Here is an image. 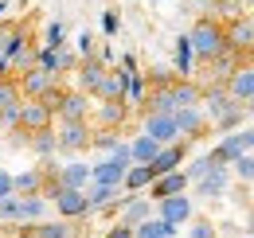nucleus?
Wrapping results in <instances>:
<instances>
[{
    "mask_svg": "<svg viewBox=\"0 0 254 238\" xmlns=\"http://www.w3.org/2000/svg\"><path fill=\"white\" fill-rule=\"evenodd\" d=\"M199 106H203V114H207V121L215 125V129H235L239 121L247 118V106L243 102H235L231 94L223 86H203V98H199Z\"/></svg>",
    "mask_w": 254,
    "mask_h": 238,
    "instance_id": "nucleus-1",
    "label": "nucleus"
},
{
    "mask_svg": "<svg viewBox=\"0 0 254 238\" xmlns=\"http://www.w3.org/2000/svg\"><path fill=\"white\" fill-rule=\"evenodd\" d=\"M188 43H191V55L195 62H211L227 47V35H223V20L219 16H199L195 28L188 31Z\"/></svg>",
    "mask_w": 254,
    "mask_h": 238,
    "instance_id": "nucleus-2",
    "label": "nucleus"
},
{
    "mask_svg": "<svg viewBox=\"0 0 254 238\" xmlns=\"http://www.w3.org/2000/svg\"><path fill=\"white\" fill-rule=\"evenodd\" d=\"M90 133H94L90 121H59V125H55L59 152H63V156H82V152H90Z\"/></svg>",
    "mask_w": 254,
    "mask_h": 238,
    "instance_id": "nucleus-3",
    "label": "nucleus"
},
{
    "mask_svg": "<svg viewBox=\"0 0 254 238\" xmlns=\"http://www.w3.org/2000/svg\"><path fill=\"white\" fill-rule=\"evenodd\" d=\"M172 121H176V133H180V141H203L207 137V114H203V106H176L172 110Z\"/></svg>",
    "mask_w": 254,
    "mask_h": 238,
    "instance_id": "nucleus-4",
    "label": "nucleus"
},
{
    "mask_svg": "<svg viewBox=\"0 0 254 238\" xmlns=\"http://www.w3.org/2000/svg\"><path fill=\"white\" fill-rule=\"evenodd\" d=\"M16 82H20V94H24V98H47L51 90L63 86V74L43 70V66H28L24 74H16Z\"/></svg>",
    "mask_w": 254,
    "mask_h": 238,
    "instance_id": "nucleus-5",
    "label": "nucleus"
},
{
    "mask_svg": "<svg viewBox=\"0 0 254 238\" xmlns=\"http://www.w3.org/2000/svg\"><path fill=\"white\" fill-rule=\"evenodd\" d=\"M90 110H94V98L90 94H82V90H66L59 94V102H55V121H90Z\"/></svg>",
    "mask_w": 254,
    "mask_h": 238,
    "instance_id": "nucleus-6",
    "label": "nucleus"
},
{
    "mask_svg": "<svg viewBox=\"0 0 254 238\" xmlns=\"http://www.w3.org/2000/svg\"><path fill=\"white\" fill-rule=\"evenodd\" d=\"M82 191H86V207H90V215H98V211H118L122 203H126V191H122L118 183H98V179H90Z\"/></svg>",
    "mask_w": 254,
    "mask_h": 238,
    "instance_id": "nucleus-7",
    "label": "nucleus"
},
{
    "mask_svg": "<svg viewBox=\"0 0 254 238\" xmlns=\"http://www.w3.org/2000/svg\"><path fill=\"white\" fill-rule=\"evenodd\" d=\"M51 125H55V110L43 98H24L20 102V129L24 133H39V129H51Z\"/></svg>",
    "mask_w": 254,
    "mask_h": 238,
    "instance_id": "nucleus-8",
    "label": "nucleus"
},
{
    "mask_svg": "<svg viewBox=\"0 0 254 238\" xmlns=\"http://www.w3.org/2000/svg\"><path fill=\"white\" fill-rule=\"evenodd\" d=\"M223 35H227V47H235L239 55H251L254 51V16L243 12V16L227 20V24H223Z\"/></svg>",
    "mask_w": 254,
    "mask_h": 238,
    "instance_id": "nucleus-9",
    "label": "nucleus"
},
{
    "mask_svg": "<svg viewBox=\"0 0 254 238\" xmlns=\"http://www.w3.org/2000/svg\"><path fill=\"white\" fill-rule=\"evenodd\" d=\"M51 203H55V215H59V219L82 223V219L90 215V207H86V191H82V187H59Z\"/></svg>",
    "mask_w": 254,
    "mask_h": 238,
    "instance_id": "nucleus-10",
    "label": "nucleus"
},
{
    "mask_svg": "<svg viewBox=\"0 0 254 238\" xmlns=\"http://www.w3.org/2000/svg\"><path fill=\"white\" fill-rule=\"evenodd\" d=\"M231 168L227 164H215V168H207L199 179H191L195 183V195H203V199H223L227 191H231Z\"/></svg>",
    "mask_w": 254,
    "mask_h": 238,
    "instance_id": "nucleus-11",
    "label": "nucleus"
},
{
    "mask_svg": "<svg viewBox=\"0 0 254 238\" xmlns=\"http://www.w3.org/2000/svg\"><path fill=\"white\" fill-rule=\"evenodd\" d=\"M157 219L180 231L184 223H191V195H188V191H180V195H168V199H157Z\"/></svg>",
    "mask_w": 254,
    "mask_h": 238,
    "instance_id": "nucleus-12",
    "label": "nucleus"
},
{
    "mask_svg": "<svg viewBox=\"0 0 254 238\" xmlns=\"http://www.w3.org/2000/svg\"><path fill=\"white\" fill-rule=\"evenodd\" d=\"M129 121V102H94L90 125L94 129H122Z\"/></svg>",
    "mask_w": 254,
    "mask_h": 238,
    "instance_id": "nucleus-13",
    "label": "nucleus"
},
{
    "mask_svg": "<svg viewBox=\"0 0 254 238\" xmlns=\"http://www.w3.org/2000/svg\"><path fill=\"white\" fill-rule=\"evenodd\" d=\"M157 215V203L149 199V195H126V203L118 207V223H126V227H137V223H145V219H153Z\"/></svg>",
    "mask_w": 254,
    "mask_h": 238,
    "instance_id": "nucleus-14",
    "label": "nucleus"
},
{
    "mask_svg": "<svg viewBox=\"0 0 254 238\" xmlns=\"http://www.w3.org/2000/svg\"><path fill=\"white\" fill-rule=\"evenodd\" d=\"M106 66H110V62L102 59L98 51H94V55H86V59H78V66H74V70H78V90L94 98L98 82H102V74H106Z\"/></svg>",
    "mask_w": 254,
    "mask_h": 238,
    "instance_id": "nucleus-15",
    "label": "nucleus"
},
{
    "mask_svg": "<svg viewBox=\"0 0 254 238\" xmlns=\"http://www.w3.org/2000/svg\"><path fill=\"white\" fill-rule=\"evenodd\" d=\"M191 179L184 168H176V172H164V176H157L153 183H149V199L157 203V199H168V195H180V191H188Z\"/></svg>",
    "mask_w": 254,
    "mask_h": 238,
    "instance_id": "nucleus-16",
    "label": "nucleus"
},
{
    "mask_svg": "<svg viewBox=\"0 0 254 238\" xmlns=\"http://www.w3.org/2000/svg\"><path fill=\"white\" fill-rule=\"evenodd\" d=\"M184 156H188V141H172V145H160V152L153 156V179L164 176V172H176L180 164H184Z\"/></svg>",
    "mask_w": 254,
    "mask_h": 238,
    "instance_id": "nucleus-17",
    "label": "nucleus"
},
{
    "mask_svg": "<svg viewBox=\"0 0 254 238\" xmlns=\"http://www.w3.org/2000/svg\"><path fill=\"white\" fill-rule=\"evenodd\" d=\"M223 90H227L235 102H243V106H247V102L254 98V62H243V66L223 82Z\"/></svg>",
    "mask_w": 254,
    "mask_h": 238,
    "instance_id": "nucleus-18",
    "label": "nucleus"
},
{
    "mask_svg": "<svg viewBox=\"0 0 254 238\" xmlns=\"http://www.w3.org/2000/svg\"><path fill=\"white\" fill-rule=\"evenodd\" d=\"M141 133H149V137H153V141H160V145H172V141H180L172 114H145V125H141Z\"/></svg>",
    "mask_w": 254,
    "mask_h": 238,
    "instance_id": "nucleus-19",
    "label": "nucleus"
},
{
    "mask_svg": "<svg viewBox=\"0 0 254 238\" xmlns=\"http://www.w3.org/2000/svg\"><path fill=\"white\" fill-rule=\"evenodd\" d=\"M239 152H254V149H251V141H247V129H243V133H227L219 145L211 149V160H215V164H227V168H231V160H235Z\"/></svg>",
    "mask_w": 254,
    "mask_h": 238,
    "instance_id": "nucleus-20",
    "label": "nucleus"
},
{
    "mask_svg": "<svg viewBox=\"0 0 254 238\" xmlns=\"http://www.w3.org/2000/svg\"><path fill=\"white\" fill-rule=\"evenodd\" d=\"M94 102H126V70H110V66H106Z\"/></svg>",
    "mask_w": 254,
    "mask_h": 238,
    "instance_id": "nucleus-21",
    "label": "nucleus"
},
{
    "mask_svg": "<svg viewBox=\"0 0 254 238\" xmlns=\"http://www.w3.org/2000/svg\"><path fill=\"white\" fill-rule=\"evenodd\" d=\"M35 235L39 238H78V223L74 219H39V223H32Z\"/></svg>",
    "mask_w": 254,
    "mask_h": 238,
    "instance_id": "nucleus-22",
    "label": "nucleus"
},
{
    "mask_svg": "<svg viewBox=\"0 0 254 238\" xmlns=\"http://www.w3.org/2000/svg\"><path fill=\"white\" fill-rule=\"evenodd\" d=\"M59 183H63V187H86V183H90V164L70 156L66 164H59Z\"/></svg>",
    "mask_w": 254,
    "mask_h": 238,
    "instance_id": "nucleus-23",
    "label": "nucleus"
},
{
    "mask_svg": "<svg viewBox=\"0 0 254 238\" xmlns=\"http://www.w3.org/2000/svg\"><path fill=\"white\" fill-rule=\"evenodd\" d=\"M16 223H39L47 219V199L43 195H16Z\"/></svg>",
    "mask_w": 254,
    "mask_h": 238,
    "instance_id": "nucleus-24",
    "label": "nucleus"
},
{
    "mask_svg": "<svg viewBox=\"0 0 254 238\" xmlns=\"http://www.w3.org/2000/svg\"><path fill=\"white\" fill-rule=\"evenodd\" d=\"M149 183H153V168H149V164H129L126 179H122V191H126V195H137V191H149Z\"/></svg>",
    "mask_w": 254,
    "mask_h": 238,
    "instance_id": "nucleus-25",
    "label": "nucleus"
},
{
    "mask_svg": "<svg viewBox=\"0 0 254 238\" xmlns=\"http://www.w3.org/2000/svg\"><path fill=\"white\" fill-rule=\"evenodd\" d=\"M28 149L39 156V160H51L59 152V141H55V125L51 129H39V133H28Z\"/></svg>",
    "mask_w": 254,
    "mask_h": 238,
    "instance_id": "nucleus-26",
    "label": "nucleus"
},
{
    "mask_svg": "<svg viewBox=\"0 0 254 238\" xmlns=\"http://www.w3.org/2000/svg\"><path fill=\"white\" fill-rule=\"evenodd\" d=\"M157 152H160V141H153L149 133H137V137L129 141V156H133V164H153Z\"/></svg>",
    "mask_w": 254,
    "mask_h": 238,
    "instance_id": "nucleus-27",
    "label": "nucleus"
},
{
    "mask_svg": "<svg viewBox=\"0 0 254 238\" xmlns=\"http://www.w3.org/2000/svg\"><path fill=\"white\" fill-rule=\"evenodd\" d=\"M12 187H16V195H39V191H43V168L35 164L28 172H16V176H12Z\"/></svg>",
    "mask_w": 254,
    "mask_h": 238,
    "instance_id": "nucleus-28",
    "label": "nucleus"
},
{
    "mask_svg": "<svg viewBox=\"0 0 254 238\" xmlns=\"http://www.w3.org/2000/svg\"><path fill=\"white\" fill-rule=\"evenodd\" d=\"M199 98H203L199 82H191V78H176L172 82V102L176 106H199Z\"/></svg>",
    "mask_w": 254,
    "mask_h": 238,
    "instance_id": "nucleus-29",
    "label": "nucleus"
},
{
    "mask_svg": "<svg viewBox=\"0 0 254 238\" xmlns=\"http://www.w3.org/2000/svg\"><path fill=\"white\" fill-rule=\"evenodd\" d=\"M133 238H176V227L160 223L157 215H153V219H145V223H137V227H133Z\"/></svg>",
    "mask_w": 254,
    "mask_h": 238,
    "instance_id": "nucleus-30",
    "label": "nucleus"
},
{
    "mask_svg": "<svg viewBox=\"0 0 254 238\" xmlns=\"http://www.w3.org/2000/svg\"><path fill=\"white\" fill-rule=\"evenodd\" d=\"M191 66H195L191 43H188V35H180V39H176V74H180V78H191Z\"/></svg>",
    "mask_w": 254,
    "mask_h": 238,
    "instance_id": "nucleus-31",
    "label": "nucleus"
},
{
    "mask_svg": "<svg viewBox=\"0 0 254 238\" xmlns=\"http://www.w3.org/2000/svg\"><path fill=\"white\" fill-rule=\"evenodd\" d=\"M122 129H94L90 133V149H98V152H114L118 145H122V137H118Z\"/></svg>",
    "mask_w": 254,
    "mask_h": 238,
    "instance_id": "nucleus-32",
    "label": "nucleus"
},
{
    "mask_svg": "<svg viewBox=\"0 0 254 238\" xmlns=\"http://www.w3.org/2000/svg\"><path fill=\"white\" fill-rule=\"evenodd\" d=\"M231 176L243 179V183H254V152H239L231 160Z\"/></svg>",
    "mask_w": 254,
    "mask_h": 238,
    "instance_id": "nucleus-33",
    "label": "nucleus"
},
{
    "mask_svg": "<svg viewBox=\"0 0 254 238\" xmlns=\"http://www.w3.org/2000/svg\"><path fill=\"white\" fill-rule=\"evenodd\" d=\"M16 102H24L16 74H0V110H4V106H16Z\"/></svg>",
    "mask_w": 254,
    "mask_h": 238,
    "instance_id": "nucleus-34",
    "label": "nucleus"
},
{
    "mask_svg": "<svg viewBox=\"0 0 254 238\" xmlns=\"http://www.w3.org/2000/svg\"><path fill=\"white\" fill-rule=\"evenodd\" d=\"M39 47H55V51H59V47H66V31H63V24H59V20H51V24L43 28V43H39Z\"/></svg>",
    "mask_w": 254,
    "mask_h": 238,
    "instance_id": "nucleus-35",
    "label": "nucleus"
},
{
    "mask_svg": "<svg viewBox=\"0 0 254 238\" xmlns=\"http://www.w3.org/2000/svg\"><path fill=\"white\" fill-rule=\"evenodd\" d=\"M188 238H219V235H215L211 219H191V227H188Z\"/></svg>",
    "mask_w": 254,
    "mask_h": 238,
    "instance_id": "nucleus-36",
    "label": "nucleus"
},
{
    "mask_svg": "<svg viewBox=\"0 0 254 238\" xmlns=\"http://www.w3.org/2000/svg\"><path fill=\"white\" fill-rule=\"evenodd\" d=\"M0 129H8V133H12V129H20V102L0 110Z\"/></svg>",
    "mask_w": 254,
    "mask_h": 238,
    "instance_id": "nucleus-37",
    "label": "nucleus"
},
{
    "mask_svg": "<svg viewBox=\"0 0 254 238\" xmlns=\"http://www.w3.org/2000/svg\"><path fill=\"white\" fill-rule=\"evenodd\" d=\"M207 168H215V160H211V152H207V156H199L195 164H188L184 172H188V179H199L203 172H207Z\"/></svg>",
    "mask_w": 254,
    "mask_h": 238,
    "instance_id": "nucleus-38",
    "label": "nucleus"
},
{
    "mask_svg": "<svg viewBox=\"0 0 254 238\" xmlns=\"http://www.w3.org/2000/svg\"><path fill=\"white\" fill-rule=\"evenodd\" d=\"M16 195H8V199H0V223H16Z\"/></svg>",
    "mask_w": 254,
    "mask_h": 238,
    "instance_id": "nucleus-39",
    "label": "nucleus"
},
{
    "mask_svg": "<svg viewBox=\"0 0 254 238\" xmlns=\"http://www.w3.org/2000/svg\"><path fill=\"white\" fill-rule=\"evenodd\" d=\"M74 66H78V55H74V51H66V47H59V74L74 70Z\"/></svg>",
    "mask_w": 254,
    "mask_h": 238,
    "instance_id": "nucleus-40",
    "label": "nucleus"
},
{
    "mask_svg": "<svg viewBox=\"0 0 254 238\" xmlns=\"http://www.w3.org/2000/svg\"><path fill=\"white\" fill-rule=\"evenodd\" d=\"M98 47H94V35H90V31H82V35H78V59H86V55H94Z\"/></svg>",
    "mask_w": 254,
    "mask_h": 238,
    "instance_id": "nucleus-41",
    "label": "nucleus"
},
{
    "mask_svg": "<svg viewBox=\"0 0 254 238\" xmlns=\"http://www.w3.org/2000/svg\"><path fill=\"white\" fill-rule=\"evenodd\" d=\"M16 28H20V24H12V20H4V24H0V51H4L8 43H12V35H16Z\"/></svg>",
    "mask_w": 254,
    "mask_h": 238,
    "instance_id": "nucleus-42",
    "label": "nucleus"
},
{
    "mask_svg": "<svg viewBox=\"0 0 254 238\" xmlns=\"http://www.w3.org/2000/svg\"><path fill=\"white\" fill-rule=\"evenodd\" d=\"M102 238H133V227H126V223H114V227H110Z\"/></svg>",
    "mask_w": 254,
    "mask_h": 238,
    "instance_id": "nucleus-43",
    "label": "nucleus"
},
{
    "mask_svg": "<svg viewBox=\"0 0 254 238\" xmlns=\"http://www.w3.org/2000/svg\"><path fill=\"white\" fill-rule=\"evenodd\" d=\"M8 195H16V187H12V172L0 168V199H8Z\"/></svg>",
    "mask_w": 254,
    "mask_h": 238,
    "instance_id": "nucleus-44",
    "label": "nucleus"
},
{
    "mask_svg": "<svg viewBox=\"0 0 254 238\" xmlns=\"http://www.w3.org/2000/svg\"><path fill=\"white\" fill-rule=\"evenodd\" d=\"M12 238H39V235H35V227H32V223H16Z\"/></svg>",
    "mask_w": 254,
    "mask_h": 238,
    "instance_id": "nucleus-45",
    "label": "nucleus"
},
{
    "mask_svg": "<svg viewBox=\"0 0 254 238\" xmlns=\"http://www.w3.org/2000/svg\"><path fill=\"white\" fill-rule=\"evenodd\" d=\"M102 31H106V35H110V31H118V16H114V12H106V16H102Z\"/></svg>",
    "mask_w": 254,
    "mask_h": 238,
    "instance_id": "nucleus-46",
    "label": "nucleus"
},
{
    "mask_svg": "<svg viewBox=\"0 0 254 238\" xmlns=\"http://www.w3.org/2000/svg\"><path fill=\"white\" fill-rule=\"evenodd\" d=\"M195 4H199V8H211V12H215V4H219V0H195Z\"/></svg>",
    "mask_w": 254,
    "mask_h": 238,
    "instance_id": "nucleus-47",
    "label": "nucleus"
},
{
    "mask_svg": "<svg viewBox=\"0 0 254 238\" xmlns=\"http://www.w3.org/2000/svg\"><path fill=\"white\" fill-rule=\"evenodd\" d=\"M247 114H254V98H251V102H247Z\"/></svg>",
    "mask_w": 254,
    "mask_h": 238,
    "instance_id": "nucleus-48",
    "label": "nucleus"
},
{
    "mask_svg": "<svg viewBox=\"0 0 254 238\" xmlns=\"http://www.w3.org/2000/svg\"><path fill=\"white\" fill-rule=\"evenodd\" d=\"M251 235H254V215H251Z\"/></svg>",
    "mask_w": 254,
    "mask_h": 238,
    "instance_id": "nucleus-49",
    "label": "nucleus"
},
{
    "mask_svg": "<svg viewBox=\"0 0 254 238\" xmlns=\"http://www.w3.org/2000/svg\"><path fill=\"white\" fill-rule=\"evenodd\" d=\"M251 8H254V0H251Z\"/></svg>",
    "mask_w": 254,
    "mask_h": 238,
    "instance_id": "nucleus-50",
    "label": "nucleus"
}]
</instances>
